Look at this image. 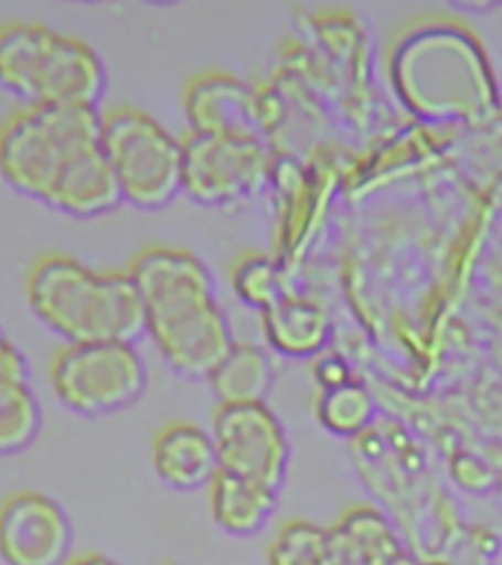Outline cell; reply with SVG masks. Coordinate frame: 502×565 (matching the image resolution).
Masks as SVG:
<instances>
[{"label": "cell", "instance_id": "11", "mask_svg": "<svg viewBox=\"0 0 502 565\" xmlns=\"http://www.w3.org/2000/svg\"><path fill=\"white\" fill-rule=\"evenodd\" d=\"M191 132L249 134L252 97L236 77L221 71L194 75L183 93Z\"/></svg>", "mask_w": 502, "mask_h": 565}, {"label": "cell", "instance_id": "16", "mask_svg": "<svg viewBox=\"0 0 502 565\" xmlns=\"http://www.w3.org/2000/svg\"><path fill=\"white\" fill-rule=\"evenodd\" d=\"M269 338L287 353L317 352L324 344L328 327L324 312L307 300L275 299L267 310Z\"/></svg>", "mask_w": 502, "mask_h": 565}, {"label": "cell", "instance_id": "21", "mask_svg": "<svg viewBox=\"0 0 502 565\" xmlns=\"http://www.w3.org/2000/svg\"><path fill=\"white\" fill-rule=\"evenodd\" d=\"M65 565H122L110 559V557L103 556V554H83L79 557H73Z\"/></svg>", "mask_w": 502, "mask_h": 565}, {"label": "cell", "instance_id": "19", "mask_svg": "<svg viewBox=\"0 0 502 565\" xmlns=\"http://www.w3.org/2000/svg\"><path fill=\"white\" fill-rule=\"evenodd\" d=\"M327 405L342 406L340 411L324 413L328 426L340 430V433H355L357 428H362L365 420L370 418V413H360L352 411V406L371 405L370 397L365 395V391L357 387H340L327 398Z\"/></svg>", "mask_w": 502, "mask_h": 565}, {"label": "cell", "instance_id": "1", "mask_svg": "<svg viewBox=\"0 0 502 565\" xmlns=\"http://www.w3.org/2000/svg\"><path fill=\"white\" fill-rule=\"evenodd\" d=\"M126 271L146 310V332L186 377H209L232 345L206 265L189 249L143 247Z\"/></svg>", "mask_w": 502, "mask_h": 565}, {"label": "cell", "instance_id": "2", "mask_svg": "<svg viewBox=\"0 0 502 565\" xmlns=\"http://www.w3.org/2000/svg\"><path fill=\"white\" fill-rule=\"evenodd\" d=\"M26 297L35 317L67 344H133L146 332V310L126 269H95L47 252L28 274Z\"/></svg>", "mask_w": 502, "mask_h": 565}, {"label": "cell", "instance_id": "10", "mask_svg": "<svg viewBox=\"0 0 502 565\" xmlns=\"http://www.w3.org/2000/svg\"><path fill=\"white\" fill-rule=\"evenodd\" d=\"M124 201L115 171L100 146L75 153L60 169L45 196V203L73 216H98Z\"/></svg>", "mask_w": 502, "mask_h": 565}, {"label": "cell", "instance_id": "15", "mask_svg": "<svg viewBox=\"0 0 502 565\" xmlns=\"http://www.w3.org/2000/svg\"><path fill=\"white\" fill-rule=\"evenodd\" d=\"M370 516L371 512H363L362 516H355L353 529H348L344 534L335 530L334 536H324L320 565L393 564L400 556L397 542L380 516H373L370 532H365Z\"/></svg>", "mask_w": 502, "mask_h": 565}, {"label": "cell", "instance_id": "8", "mask_svg": "<svg viewBox=\"0 0 502 565\" xmlns=\"http://www.w3.org/2000/svg\"><path fill=\"white\" fill-rule=\"evenodd\" d=\"M212 440L218 469L275 491L287 468V441L264 403L222 405L214 416Z\"/></svg>", "mask_w": 502, "mask_h": 565}, {"label": "cell", "instance_id": "4", "mask_svg": "<svg viewBox=\"0 0 502 565\" xmlns=\"http://www.w3.org/2000/svg\"><path fill=\"white\" fill-rule=\"evenodd\" d=\"M97 106L26 105L0 124V173L45 201L53 179L75 153L98 146Z\"/></svg>", "mask_w": 502, "mask_h": 565}, {"label": "cell", "instance_id": "5", "mask_svg": "<svg viewBox=\"0 0 502 565\" xmlns=\"http://www.w3.org/2000/svg\"><path fill=\"white\" fill-rule=\"evenodd\" d=\"M98 146L115 171L124 201L159 209L181 191L183 146L156 116L120 105L100 116Z\"/></svg>", "mask_w": 502, "mask_h": 565}, {"label": "cell", "instance_id": "18", "mask_svg": "<svg viewBox=\"0 0 502 565\" xmlns=\"http://www.w3.org/2000/svg\"><path fill=\"white\" fill-rule=\"evenodd\" d=\"M324 552V534L310 524H292L274 544V565H320Z\"/></svg>", "mask_w": 502, "mask_h": 565}, {"label": "cell", "instance_id": "9", "mask_svg": "<svg viewBox=\"0 0 502 565\" xmlns=\"http://www.w3.org/2000/svg\"><path fill=\"white\" fill-rule=\"evenodd\" d=\"M73 530L52 497L12 494L0 507V562L4 565H65Z\"/></svg>", "mask_w": 502, "mask_h": 565}, {"label": "cell", "instance_id": "3", "mask_svg": "<svg viewBox=\"0 0 502 565\" xmlns=\"http://www.w3.org/2000/svg\"><path fill=\"white\" fill-rule=\"evenodd\" d=\"M0 85L28 105L97 106L105 63L79 35L17 20L0 26Z\"/></svg>", "mask_w": 502, "mask_h": 565}, {"label": "cell", "instance_id": "14", "mask_svg": "<svg viewBox=\"0 0 502 565\" xmlns=\"http://www.w3.org/2000/svg\"><path fill=\"white\" fill-rule=\"evenodd\" d=\"M214 519L234 534H249L264 524L275 507V491L218 469L211 481Z\"/></svg>", "mask_w": 502, "mask_h": 565}, {"label": "cell", "instance_id": "6", "mask_svg": "<svg viewBox=\"0 0 502 565\" xmlns=\"http://www.w3.org/2000/svg\"><path fill=\"white\" fill-rule=\"evenodd\" d=\"M55 397L79 415L98 416L132 405L146 387V365L130 342L63 345L50 365Z\"/></svg>", "mask_w": 502, "mask_h": 565}, {"label": "cell", "instance_id": "17", "mask_svg": "<svg viewBox=\"0 0 502 565\" xmlns=\"http://www.w3.org/2000/svg\"><path fill=\"white\" fill-rule=\"evenodd\" d=\"M42 426V411L28 383L0 387V456L24 450Z\"/></svg>", "mask_w": 502, "mask_h": 565}, {"label": "cell", "instance_id": "7", "mask_svg": "<svg viewBox=\"0 0 502 565\" xmlns=\"http://www.w3.org/2000/svg\"><path fill=\"white\" fill-rule=\"evenodd\" d=\"M181 146V191L199 203H234L264 181L267 161L254 134L189 132Z\"/></svg>", "mask_w": 502, "mask_h": 565}, {"label": "cell", "instance_id": "20", "mask_svg": "<svg viewBox=\"0 0 502 565\" xmlns=\"http://www.w3.org/2000/svg\"><path fill=\"white\" fill-rule=\"evenodd\" d=\"M14 383H28L26 358L0 332V387Z\"/></svg>", "mask_w": 502, "mask_h": 565}, {"label": "cell", "instance_id": "13", "mask_svg": "<svg viewBox=\"0 0 502 565\" xmlns=\"http://www.w3.org/2000/svg\"><path fill=\"white\" fill-rule=\"evenodd\" d=\"M271 377V363L261 350L249 344H232L209 381L222 405H246L264 401Z\"/></svg>", "mask_w": 502, "mask_h": 565}, {"label": "cell", "instance_id": "12", "mask_svg": "<svg viewBox=\"0 0 502 565\" xmlns=\"http://www.w3.org/2000/svg\"><path fill=\"white\" fill-rule=\"evenodd\" d=\"M153 469L163 483L179 491L209 486L218 471L212 434L191 423H171L153 440Z\"/></svg>", "mask_w": 502, "mask_h": 565}]
</instances>
